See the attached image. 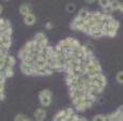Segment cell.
Here are the masks:
<instances>
[{
  "instance_id": "24",
  "label": "cell",
  "mask_w": 123,
  "mask_h": 121,
  "mask_svg": "<svg viewBox=\"0 0 123 121\" xmlns=\"http://www.w3.org/2000/svg\"><path fill=\"white\" fill-rule=\"evenodd\" d=\"M5 97V90H0V100Z\"/></svg>"
},
{
  "instance_id": "25",
  "label": "cell",
  "mask_w": 123,
  "mask_h": 121,
  "mask_svg": "<svg viewBox=\"0 0 123 121\" xmlns=\"http://www.w3.org/2000/svg\"><path fill=\"white\" fill-rule=\"evenodd\" d=\"M117 110H118V111L120 112V114H122V115H123V105H122V106H120V107H119Z\"/></svg>"
},
{
  "instance_id": "20",
  "label": "cell",
  "mask_w": 123,
  "mask_h": 121,
  "mask_svg": "<svg viewBox=\"0 0 123 121\" xmlns=\"http://www.w3.org/2000/svg\"><path fill=\"white\" fill-rule=\"evenodd\" d=\"M116 79L119 83H122L123 84V71H119L116 76Z\"/></svg>"
},
{
  "instance_id": "14",
  "label": "cell",
  "mask_w": 123,
  "mask_h": 121,
  "mask_svg": "<svg viewBox=\"0 0 123 121\" xmlns=\"http://www.w3.org/2000/svg\"><path fill=\"white\" fill-rule=\"evenodd\" d=\"M19 56H20V58H21V61H24V59H26L27 57L31 56V53L23 47V48L20 50V52H19Z\"/></svg>"
},
{
  "instance_id": "2",
  "label": "cell",
  "mask_w": 123,
  "mask_h": 121,
  "mask_svg": "<svg viewBox=\"0 0 123 121\" xmlns=\"http://www.w3.org/2000/svg\"><path fill=\"white\" fill-rule=\"evenodd\" d=\"M51 95H52V93H51V91L48 89H45V90H43V91H40L39 92L40 104H42L43 106H45V107H48L51 104Z\"/></svg>"
},
{
  "instance_id": "7",
  "label": "cell",
  "mask_w": 123,
  "mask_h": 121,
  "mask_svg": "<svg viewBox=\"0 0 123 121\" xmlns=\"http://www.w3.org/2000/svg\"><path fill=\"white\" fill-rule=\"evenodd\" d=\"M33 40H34V41L36 42L39 47L48 43V42H47V37H46V35H45L44 32H37V34L34 36V39H33Z\"/></svg>"
},
{
  "instance_id": "22",
  "label": "cell",
  "mask_w": 123,
  "mask_h": 121,
  "mask_svg": "<svg viewBox=\"0 0 123 121\" xmlns=\"http://www.w3.org/2000/svg\"><path fill=\"white\" fill-rule=\"evenodd\" d=\"M93 121H105V116H102V115H96L94 117Z\"/></svg>"
},
{
  "instance_id": "18",
  "label": "cell",
  "mask_w": 123,
  "mask_h": 121,
  "mask_svg": "<svg viewBox=\"0 0 123 121\" xmlns=\"http://www.w3.org/2000/svg\"><path fill=\"white\" fill-rule=\"evenodd\" d=\"M98 5H99L102 9H105V8H107L108 5H110V1L109 0H99V1H98Z\"/></svg>"
},
{
  "instance_id": "1",
  "label": "cell",
  "mask_w": 123,
  "mask_h": 121,
  "mask_svg": "<svg viewBox=\"0 0 123 121\" xmlns=\"http://www.w3.org/2000/svg\"><path fill=\"white\" fill-rule=\"evenodd\" d=\"M101 73V66H100L99 62L96 57H94L93 59L91 61L88 65H87V70H86V75L85 77L87 78H92L94 76L98 75V74Z\"/></svg>"
},
{
  "instance_id": "26",
  "label": "cell",
  "mask_w": 123,
  "mask_h": 121,
  "mask_svg": "<svg viewBox=\"0 0 123 121\" xmlns=\"http://www.w3.org/2000/svg\"><path fill=\"white\" fill-rule=\"evenodd\" d=\"M119 11L123 13V3L122 2H121V5H120V9H119Z\"/></svg>"
},
{
  "instance_id": "4",
  "label": "cell",
  "mask_w": 123,
  "mask_h": 121,
  "mask_svg": "<svg viewBox=\"0 0 123 121\" xmlns=\"http://www.w3.org/2000/svg\"><path fill=\"white\" fill-rule=\"evenodd\" d=\"M85 94H86V91H85V89H83V88H76V89L70 90V96H71L72 100H76V98L84 97Z\"/></svg>"
},
{
  "instance_id": "17",
  "label": "cell",
  "mask_w": 123,
  "mask_h": 121,
  "mask_svg": "<svg viewBox=\"0 0 123 121\" xmlns=\"http://www.w3.org/2000/svg\"><path fill=\"white\" fill-rule=\"evenodd\" d=\"M120 5H121V2H119V1H117V0H114V1H110V7H111L112 11H116V10L120 9Z\"/></svg>"
},
{
  "instance_id": "6",
  "label": "cell",
  "mask_w": 123,
  "mask_h": 121,
  "mask_svg": "<svg viewBox=\"0 0 123 121\" xmlns=\"http://www.w3.org/2000/svg\"><path fill=\"white\" fill-rule=\"evenodd\" d=\"M84 25H85V21L76 16V17L73 20L72 23H71V28L75 29V30H83Z\"/></svg>"
},
{
  "instance_id": "23",
  "label": "cell",
  "mask_w": 123,
  "mask_h": 121,
  "mask_svg": "<svg viewBox=\"0 0 123 121\" xmlns=\"http://www.w3.org/2000/svg\"><path fill=\"white\" fill-rule=\"evenodd\" d=\"M52 23H51V22H47L46 23V28L47 29H51V28H52Z\"/></svg>"
},
{
  "instance_id": "29",
  "label": "cell",
  "mask_w": 123,
  "mask_h": 121,
  "mask_svg": "<svg viewBox=\"0 0 123 121\" xmlns=\"http://www.w3.org/2000/svg\"><path fill=\"white\" fill-rule=\"evenodd\" d=\"M25 121H33V120H32V119H28V118H27V119H26Z\"/></svg>"
},
{
  "instance_id": "13",
  "label": "cell",
  "mask_w": 123,
  "mask_h": 121,
  "mask_svg": "<svg viewBox=\"0 0 123 121\" xmlns=\"http://www.w3.org/2000/svg\"><path fill=\"white\" fill-rule=\"evenodd\" d=\"M0 74L3 76L5 78L11 77L13 75V68H7V67H1L0 68Z\"/></svg>"
},
{
  "instance_id": "16",
  "label": "cell",
  "mask_w": 123,
  "mask_h": 121,
  "mask_svg": "<svg viewBox=\"0 0 123 121\" xmlns=\"http://www.w3.org/2000/svg\"><path fill=\"white\" fill-rule=\"evenodd\" d=\"M89 13H91V12H89L87 9H85V8H82V9L80 10L79 14H77V17L82 18V20H85V18L89 15Z\"/></svg>"
},
{
  "instance_id": "5",
  "label": "cell",
  "mask_w": 123,
  "mask_h": 121,
  "mask_svg": "<svg viewBox=\"0 0 123 121\" xmlns=\"http://www.w3.org/2000/svg\"><path fill=\"white\" fill-rule=\"evenodd\" d=\"M104 27L105 26H102V25H95L91 29V32H89L88 35H91V36L94 37V38H100L101 36H105Z\"/></svg>"
},
{
  "instance_id": "3",
  "label": "cell",
  "mask_w": 123,
  "mask_h": 121,
  "mask_svg": "<svg viewBox=\"0 0 123 121\" xmlns=\"http://www.w3.org/2000/svg\"><path fill=\"white\" fill-rule=\"evenodd\" d=\"M89 80H91L92 83H94L95 85L101 88V89H104V88L106 87V84H107V79H106V77H105V75L102 73L89 78Z\"/></svg>"
},
{
  "instance_id": "11",
  "label": "cell",
  "mask_w": 123,
  "mask_h": 121,
  "mask_svg": "<svg viewBox=\"0 0 123 121\" xmlns=\"http://www.w3.org/2000/svg\"><path fill=\"white\" fill-rule=\"evenodd\" d=\"M23 21L26 25H33V24L36 22V16H35V14L30 13V14H27V15L24 16Z\"/></svg>"
},
{
  "instance_id": "27",
  "label": "cell",
  "mask_w": 123,
  "mask_h": 121,
  "mask_svg": "<svg viewBox=\"0 0 123 121\" xmlns=\"http://www.w3.org/2000/svg\"><path fill=\"white\" fill-rule=\"evenodd\" d=\"M2 10H3V8H2V5H0V14L2 13Z\"/></svg>"
},
{
  "instance_id": "28",
  "label": "cell",
  "mask_w": 123,
  "mask_h": 121,
  "mask_svg": "<svg viewBox=\"0 0 123 121\" xmlns=\"http://www.w3.org/2000/svg\"><path fill=\"white\" fill-rule=\"evenodd\" d=\"M79 121H86L85 118H79Z\"/></svg>"
},
{
  "instance_id": "21",
  "label": "cell",
  "mask_w": 123,
  "mask_h": 121,
  "mask_svg": "<svg viewBox=\"0 0 123 121\" xmlns=\"http://www.w3.org/2000/svg\"><path fill=\"white\" fill-rule=\"evenodd\" d=\"M26 119H27V118H26L24 115L19 114V115H16V116H15V118H14V121H25Z\"/></svg>"
},
{
  "instance_id": "12",
  "label": "cell",
  "mask_w": 123,
  "mask_h": 121,
  "mask_svg": "<svg viewBox=\"0 0 123 121\" xmlns=\"http://www.w3.org/2000/svg\"><path fill=\"white\" fill-rule=\"evenodd\" d=\"M31 10L32 9H31V5H28V3H23V5H20V13L23 14L24 16L27 15V14H30V13H32Z\"/></svg>"
},
{
  "instance_id": "15",
  "label": "cell",
  "mask_w": 123,
  "mask_h": 121,
  "mask_svg": "<svg viewBox=\"0 0 123 121\" xmlns=\"http://www.w3.org/2000/svg\"><path fill=\"white\" fill-rule=\"evenodd\" d=\"M0 41L5 47H11V37L8 36H0Z\"/></svg>"
},
{
  "instance_id": "10",
  "label": "cell",
  "mask_w": 123,
  "mask_h": 121,
  "mask_svg": "<svg viewBox=\"0 0 123 121\" xmlns=\"http://www.w3.org/2000/svg\"><path fill=\"white\" fill-rule=\"evenodd\" d=\"M34 116L38 121H43L46 118V111H45L44 108H37V109L35 110Z\"/></svg>"
},
{
  "instance_id": "19",
  "label": "cell",
  "mask_w": 123,
  "mask_h": 121,
  "mask_svg": "<svg viewBox=\"0 0 123 121\" xmlns=\"http://www.w3.org/2000/svg\"><path fill=\"white\" fill-rule=\"evenodd\" d=\"M65 9H67V11L69 12V13H72V12H74L75 11V5L74 3H68L67 5V8H65Z\"/></svg>"
},
{
  "instance_id": "9",
  "label": "cell",
  "mask_w": 123,
  "mask_h": 121,
  "mask_svg": "<svg viewBox=\"0 0 123 121\" xmlns=\"http://www.w3.org/2000/svg\"><path fill=\"white\" fill-rule=\"evenodd\" d=\"M21 69L22 71H23L25 75H34V66H32V65H28V64H25V63L22 62L21 63Z\"/></svg>"
},
{
  "instance_id": "8",
  "label": "cell",
  "mask_w": 123,
  "mask_h": 121,
  "mask_svg": "<svg viewBox=\"0 0 123 121\" xmlns=\"http://www.w3.org/2000/svg\"><path fill=\"white\" fill-rule=\"evenodd\" d=\"M14 64H15V58L12 56L11 54H7L5 57V65L3 67H7V68H13Z\"/></svg>"
}]
</instances>
